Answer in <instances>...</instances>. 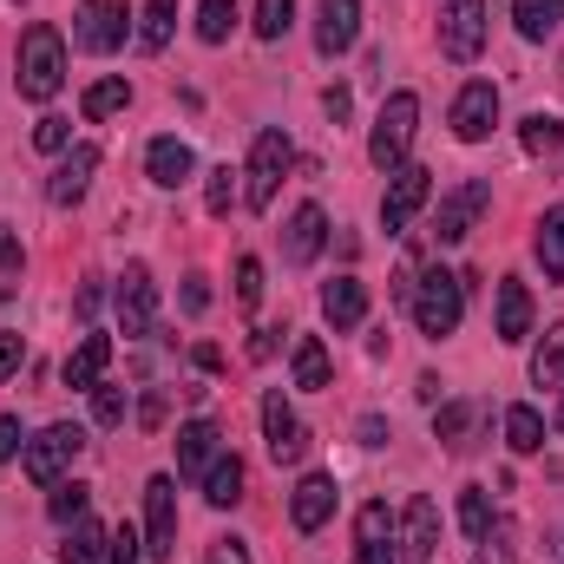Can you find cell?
I'll return each instance as SVG.
<instances>
[{
    "mask_svg": "<svg viewBox=\"0 0 564 564\" xmlns=\"http://www.w3.org/2000/svg\"><path fill=\"white\" fill-rule=\"evenodd\" d=\"M13 79H20V99H33V106H46L53 93H59V79H66V40H59V26H26L20 33V46H13Z\"/></svg>",
    "mask_w": 564,
    "mask_h": 564,
    "instance_id": "cell-1",
    "label": "cell"
},
{
    "mask_svg": "<svg viewBox=\"0 0 564 564\" xmlns=\"http://www.w3.org/2000/svg\"><path fill=\"white\" fill-rule=\"evenodd\" d=\"M414 126H421V99H414V93H388V99H381V119H375V132H368L375 171H401V164H408Z\"/></svg>",
    "mask_w": 564,
    "mask_h": 564,
    "instance_id": "cell-2",
    "label": "cell"
},
{
    "mask_svg": "<svg viewBox=\"0 0 564 564\" xmlns=\"http://www.w3.org/2000/svg\"><path fill=\"white\" fill-rule=\"evenodd\" d=\"M466 315V276H446V270H426L414 282V322H421L426 341H446Z\"/></svg>",
    "mask_w": 564,
    "mask_h": 564,
    "instance_id": "cell-3",
    "label": "cell"
},
{
    "mask_svg": "<svg viewBox=\"0 0 564 564\" xmlns=\"http://www.w3.org/2000/svg\"><path fill=\"white\" fill-rule=\"evenodd\" d=\"M79 453H86V433H79L73 421H53L46 433H33V440H26L20 466H26V479H33V486H59V473H66Z\"/></svg>",
    "mask_w": 564,
    "mask_h": 564,
    "instance_id": "cell-4",
    "label": "cell"
},
{
    "mask_svg": "<svg viewBox=\"0 0 564 564\" xmlns=\"http://www.w3.org/2000/svg\"><path fill=\"white\" fill-rule=\"evenodd\" d=\"M289 158H295V144H289V132L282 126H270V132H257V151H250V184H243V204L250 210H270L276 204V184L282 171H289Z\"/></svg>",
    "mask_w": 564,
    "mask_h": 564,
    "instance_id": "cell-5",
    "label": "cell"
},
{
    "mask_svg": "<svg viewBox=\"0 0 564 564\" xmlns=\"http://www.w3.org/2000/svg\"><path fill=\"white\" fill-rule=\"evenodd\" d=\"M426 197H433V171H426V164H401V171H388L381 230H388V237H401V230H408V224L426 210Z\"/></svg>",
    "mask_w": 564,
    "mask_h": 564,
    "instance_id": "cell-6",
    "label": "cell"
},
{
    "mask_svg": "<svg viewBox=\"0 0 564 564\" xmlns=\"http://www.w3.org/2000/svg\"><path fill=\"white\" fill-rule=\"evenodd\" d=\"M177 552V479L158 473L144 479V558H171Z\"/></svg>",
    "mask_w": 564,
    "mask_h": 564,
    "instance_id": "cell-7",
    "label": "cell"
},
{
    "mask_svg": "<svg viewBox=\"0 0 564 564\" xmlns=\"http://www.w3.org/2000/svg\"><path fill=\"white\" fill-rule=\"evenodd\" d=\"M126 0H79L73 13V46L79 53H119L126 46Z\"/></svg>",
    "mask_w": 564,
    "mask_h": 564,
    "instance_id": "cell-8",
    "label": "cell"
},
{
    "mask_svg": "<svg viewBox=\"0 0 564 564\" xmlns=\"http://www.w3.org/2000/svg\"><path fill=\"white\" fill-rule=\"evenodd\" d=\"M486 204H492V184H486V177H466L459 191L440 197V210H433V237H440V243H466Z\"/></svg>",
    "mask_w": 564,
    "mask_h": 564,
    "instance_id": "cell-9",
    "label": "cell"
},
{
    "mask_svg": "<svg viewBox=\"0 0 564 564\" xmlns=\"http://www.w3.org/2000/svg\"><path fill=\"white\" fill-rule=\"evenodd\" d=\"M479 46H486V0H453L446 20H440V53L453 66H473Z\"/></svg>",
    "mask_w": 564,
    "mask_h": 564,
    "instance_id": "cell-10",
    "label": "cell"
},
{
    "mask_svg": "<svg viewBox=\"0 0 564 564\" xmlns=\"http://www.w3.org/2000/svg\"><path fill=\"white\" fill-rule=\"evenodd\" d=\"M492 126H499V86L492 79L459 86V99H453V139L479 144V139H492Z\"/></svg>",
    "mask_w": 564,
    "mask_h": 564,
    "instance_id": "cell-11",
    "label": "cell"
},
{
    "mask_svg": "<svg viewBox=\"0 0 564 564\" xmlns=\"http://www.w3.org/2000/svg\"><path fill=\"white\" fill-rule=\"evenodd\" d=\"M93 171H99V144H73V151H59V164H53V177H46V204L73 210V204L93 191Z\"/></svg>",
    "mask_w": 564,
    "mask_h": 564,
    "instance_id": "cell-12",
    "label": "cell"
},
{
    "mask_svg": "<svg viewBox=\"0 0 564 564\" xmlns=\"http://www.w3.org/2000/svg\"><path fill=\"white\" fill-rule=\"evenodd\" d=\"M263 440H270V459H276V466H295V459L308 453V433H302V421L289 414L282 388H270V394H263Z\"/></svg>",
    "mask_w": 564,
    "mask_h": 564,
    "instance_id": "cell-13",
    "label": "cell"
},
{
    "mask_svg": "<svg viewBox=\"0 0 564 564\" xmlns=\"http://www.w3.org/2000/svg\"><path fill=\"white\" fill-rule=\"evenodd\" d=\"M361 40V0H322L315 7V53L335 59Z\"/></svg>",
    "mask_w": 564,
    "mask_h": 564,
    "instance_id": "cell-14",
    "label": "cell"
},
{
    "mask_svg": "<svg viewBox=\"0 0 564 564\" xmlns=\"http://www.w3.org/2000/svg\"><path fill=\"white\" fill-rule=\"evenodd\" d=\"M355 564H401V539H394V519L381 499L361 506V519H355Z\"/></svg>",
    "mask_w": 564,
    "mask_h": 564,
    "instance_id": "cell-15",
    "label": "cell"
},
{
    "mask_svg": "<svg viewBox=\"0 0 564 564\" xmlns=\"http://www.w3.org/2000/svg\"><path fill=\"white\" fill-rule=\"evenodd\" d=\"M401 558H414V564H433V552H440V506L426 499V492H414L408 499V512H401Z\"/></svg>",
    "mask_w": 564,
    "mask_h": 564,
    "instance_id": "cell-16",
    "label": "cell"
},
{
    "mask_svg": "<svg viewBox=\"0 0 564 564\" xmlns=\"http://www.w3.org/2000/svg\"><path fill=\"white\" fill-rule=\"evenodd\" d=\"M217 459H224V426L217 421L177 426V479H204Z\"/></svg>",
    "mask_w": 564,
    "mask_h": 564,
    "instance_id": "cell-17",
    "label": "cell"
},
{
    "mask_svg": "<svg viewBox=\"0 0 564 564\" xmlns=\"http://www.w3.org/2000/svg\"><path fill=\"white\" fill-rule=\"evenodd\" d=\"M322 243H328V217H322V204H295V217L282 224V263H315L322 257Z\"/></svg>",
    "mask_w": 564,
    "mask_h": 564,
    "instance_id": "cell-18",
    "label": "cell"
},
{
    "mask_svg": "<svg viewBox=\"0 0 564 564\" xmlns=\"http://www.w3.org/2000/svg\"><path fill=\"white\" fill-rule=\"evenodd\" d=\"M151 315H158L151 270H144V263H126V276H119V328H126V335H151Z\"/></svg>",
    "mask_w": 564,
    "mask_h": 564,
    "instance_id": "cell-19",
    "label": "cell"
},
{
    "mask_svg": "<svg viewBox=\"0 0 564 564\" xmlns=\"http://www.w3.org/2000/svg\"><path fill=\"white\" fill-rule=\"evenodd\" d=\"M106 368H112V335H86L73 355H66V368H59V381L73 388V394H93L99 381H106Z\"/></svg>",
    "mask_w": 564,
    "mask_h": 564,
    "instance_id": "cell-20",
    "label": "cell"
},
{
    "mask_svg": "<svg viewBox=\"0 0 564 564\" xmlns=\"http://www.w3.org/2000/svg\"><path fill=\"white\" fill-rule=\"evenodd\" d=\"M289 519H295V532H322V525L335 519V479H328V473H308V479L289 492Z\"/></svg>",
    "mask_w": 564,
    "mask_h": 564,
    "instance_id": "cell-21",
    "label": "cell"
},
{
    "mask_svg": "<svg viewBox=\"0 0 564 564\" xmlns=\"http://www.w3.org/2000/svg\"><path fill=\"white\" fill-rule=\"evenodd\" d=\"M144 171H151V184H158V191H184V184L197 177V158H191V144H184V139H151Z\"/></svg>",
    "mask_w": 564,
    "mask_h": 564,
    "instance_id": "cell-22",
    "label": "cell"
},
{
    "mask_svg": "<svg viewBox=\"0 0 564 564\" xmlns=\"http://www.w3.org/2000/svg\"><path fill=\"white\" fill-rule=\"evenodd\" d=\"M492 335H499V341H512V348L532 335V289H525L519 276L499 282V322H492Z\"/></svg>",
    "mask_w": 564,
    "mask_h": 564,
    "instance_id": "cell-23",
    "label": "cell"
},
{
    "mask_svg": "<svg viewBox=\"0 0 564 564\" xmlns=\"http://www.w3.org/2000/svg\"><path fill=\"white\" fill-rule=\"evenodd\" d=\"M322 315H328L335 328H361V315H368V282L335 276L328 289H322Z\"/></svg>",
    "mask_w": 564,
    "mask_h": 564,
    "instance_id": "cell-24",
    "label": "cell"
},
{
    "mask_svg": "<svg viewBox=\"0 0 564 564\" xmlns=\"http://www.w3.org/2000/svg\"><path fill=\"white\" fill-rule=\"evenodd\" d=\"M204 499H210L217 512H230V506L243 499V459H237V453H224V459L204 473Z\"/></svg>",
    "mask_w": 564,
    "mask_h": 564,
    "instance_id": "cell-25",
    "label": "cell"
},
{
    "mask_svg": "<svg viewBox=\"0 0 564 564\" xmlns=\"http://www.w3.org/2000/svg\"><path fill=\"white\" fill-rule=\"evenodd\" d=\"M532 250H539L545 276H552V282H564V204H552V210L539 217V237H532Z\"/></svg>",
    "mask_w": 564,
    "mask_h": 564,
    "instance_id": "cell-26",
    "label": "cell"
},
{
    "mask_svg": "<svg viewBox=\"0 0 564 564\" xmlns=\"http://www.w3.org/2000/svg\"><path fill=\"white\" fill-rule=\"evenodd\" d=\"M506 446L512 453H545V414L539 408H506Z\"/></svg>",
    "mask_w": 564,
    "mask_h": 564,
    "instance_id": "cell-27",
    "label": "cell"
},
{
    "mask_svg": "<svg viewBox=\"0 0 564 564\" xmlns=\"http://www.w3.org/2000/svg\"><path fill=\"white\" fill-rule=\"evenodd\" d=\"M512 20H519L525 40H552L564 20V0H512Z\"/></svg>",
    "mask_w": 564,
    "mask_h": 564,
    "instance_id": "cell-28",
    "label": "cell"
},
{
    "mask_svg": "<svg viewBox=\"0 0 564 564\" xmlns=\"http://www.w3.org/2000/svg\"><path fill=\"white\" fill-rule=\"evenodd\" d=\"M295 388H308V394L328 388V348H322V335H302L295 341Z\"/></svg>",
    "mask_w": 564,
    "mask_h": 564,
    "instance_id": "cell-29",
    "label": "cell"
},
{
    "mask_svg": "<svg viewBox=\"0 0 564 564\" xmlns=\"http://www.w3.org/2000/svg\"><path fill=\"white\" fill-rule=\"evenodd\" d=\"M479 414H486V408H473V401H453V408H440V414H433V433H440V446H446V453H459Z\"/></svg>",
    "mask_w": 564,
    "mask_h": 564,
    "instance_id": "cell-30",
    "label": "cell"
},
{
    "mask_svg": "<svg viewBox=\"0 0 564 564\" xmlns=\"http://www.w3.org/2000/svg\"><path fill=\"white\" fill-rule=\"evenodd\" d=\"M230 33H237V0H197V40L224 46Z\"/></svg>",
    "mask_w": 564,
    "mask_h": 564,
    "instance_id": "cell-31",
    "label": "cell"
},
{
    "mask_svg": "<svg viewBox=\"0 0 564 564\" xmlns=\"http://www.w3.org/2000/svg\"><path fill=\"white\" fill-rule=\"evenodd\" d=\"M171 26H177V0H144L139 46H144V53H164V40H171Z\"/></svg>",
    "mask_w": 564,
    "mask_h": 564,
    "instance_id": "cell-32",
    "label": "cell"
},
{
    "mask_svg": "<svg viewBox=\"0 0 564 564\" xmlns=\"http://www.w3.org/2000/svg\"><path fill=\"white\" fill-rule=\"evenodd\" d=\"M532 381H539V388H564V322H552V335L539 341V355H532Z\"/></svg>",
    "mask_w": 564,
    "mask_h": 564,
    "instance_id": "cell-33",
    "label": "cell"
},
{
    "mask_svg": "<svg viewBox=\"0 0 564 564\" xmlns=\"http://www.w3.org/2000/svg\"><path fill=\"white\" fill-rule=\"evenodd\" d=\"M126 106H132V86H126V79H99V86L79 99L86 119H112V112H126Z\"/></svg>",
    "mask_w": 564,
    "mask_h": 564,
    "instance_id": "cell-34",
    "label": "cell"
},
{
    "mask_svg": "<svg viewBox=\"0 0 564 564\" xmlns=\"http://www.w3.org/2000/svg\"><path fill=\"white\" fill-rule=\"evenodd\" d=\"M459 532H466L473 545L492 532V499H486V486H466V492H459Z\"/></svg>",
    "mask_w": 564,
    "mask_h": 564,
    "instance_id": "cell-35",
    "label": "cell"
},
{
    "mask_svg": "<svg viewBox=\"0 0 564 564\" xmlns=\"http://www.w3.org/2000/svg\"><path fill=\"white\" fill-rule=\"evenodd\" d=\"M99 552H106V532L99 525H66V545H59V564H99Z\"/></svg>",
    "mask_w": 564,
    "mask_h": 564,
    "instance_id": "cell-36",
    "label": "cell"
},
{
    "mask_svg": "<svg viewBox=\"0 0 564 564\" xmlns=\"http://www.w3.org/2000/svg\"><path fill=\"white\" fill-rule=\"evenodd\" d=\"M20 276H26V250H20V237L0 224V302L20 295Z\"/></svg>",
    "mask_w": 564,
    "mask_h": 564,
    "instance_id": "cell-37",
    "label": "cell"
},
{
    "mask_svg": "<svg viewBox=\"0 0 564 564\" xmlns=\"http://www.w3.org/2000/svg\"><path fill=\"white\" fill-rule=\"evenodd\" d=\"M289 26H295V0H257V40L276 46Z\"/></svg>",
    "mask_w": 564,
    "mask_h": 564,
    "instance_id": "cell-38",
    "label": "cell"
},
{
    "mask_svg": "<svg viewBox=\"0 0 564 564\" xmlns=\"http://www.w3.org/2000/svg\"><path fill=\"white\" fill-rule=\"evenodd\" d=\"M230 204H237V171H230V164H217V171H210V184H204V210H210V217H230Z\"/></svg>",
    "mask_w": 564,
    "mask_h": 564,
    "instance_id": "cell-39",
    "label": "cell"
},
{
    "mask_svg": "<svg viewBox=\"0 0 564 564\" xmlns=\"http://www.w3.org/2000/svg\"><path fill=\"white\" fill-rule=\"evenodd\" d=\"M86 506H93V492H86L79 479H73V486H53V525H79Z\"/></svg>",
    "mask_w": 564,
    "mask_h": 564,
    "instance_id": "cell-40",
    "label": "cell"
},
{
    "mask_svg": "<svg viewBox=\"0 0 564 564\" xmlns=\"http://www.w3.org/2000/svg\"><path fill=\"white\" fill-rule=\"evenodd\" d=\"M525 151H532V158L564 151V126H558V119H545V112H532V119H525Z\"/></svg>",
    "mask_w": 564,
    "mask_h": 564,
    "instance_id": "cell-41",
    "label": "cell"
},
{
    "mask_svg": "<svg viewBox=\"0 0 564 564\" xmlns=\"http://www.w3.org/2000/svg\"><path fill=\"white\" fill-rule=\"evenodd\" d=\"M33 144H40V151H73V119H59V112H46V119L33 126Z\"/></svg>",
    "mask_w": 564,
    "mask_h": 564,
    "instance_id": "cell-42",
    "label": "cell"
},
{
    "mask_svg": "<svg viewBox=\"0 0 564 564\" xmlns=\"http://www.w3.org/2000/svg\"><path fill=\"white\" fill-rule=\"evenodd\" d=\"M93 421H99V426H119V421H126V394H119L112 381H99V388H93Z\"/></svg>",
    "mask_w": 564,
    "mask_h": 564,
    "instance_id": "cell-43",
    "label": "cell"
},
{
    "mask_svg": "<svg viewBox=\"0 0 564 564\" xmlns=\"http://www.w3.org/2000/svg\"><path fill=\"white\" fill-rule=\"evenodd\" d=\"M237 302H243V308H257V302H263V263H257V257H243V263H237Z\"/></svg>",
    "mask_w": 564,
    "mask_h": 564,
    "instance_id": "cell-44",
    "label": "cell"
},
{
    "mask_svg": "<svg viewBox=\"0 0 564 564\" xmlns=\"http://www.w3.org/2000/svg\"><path fill=\"white\" fill-rule=\"evenodd\" d=\"M106 552H112V564H139V532L132 525H119V532H106Z\"/></svg>",
    "mask_w": 564,
    "mask_h": 564,
    "instance_id": "cell-45",
    "label": "cell"
},
{
    "mask_svg": "<svg viewBox=\"0 0 564 564\" xmlns=\"http://www.w3.org/2000/svg\"><path fill=\"white\" fill-rule=\"evenodd\" d=\"M13 453H26V426H20V414H0V466Z\"/></svg>",
    "mask_w": 564,
    "mask_h": 564,
    "instance_id": "cell-46",
    "label": "cell"
},
{
    "mask_svg": "<svg viewBox=\"0 0 564 564\" xmlns=\"http://www.w3.org/2000/svg\"><path fill=\"white\" fill-rule=\"evenodd\" d=\"M473 564H512V539H506V532H486L479 552H473Z\"/></svg>",
    "mask_w": 564,
    "mask_h": 564,
    "instance_id": "cell-47",
    "label": "cell"
},
{
    "mask_svg": "<svg viewBox=\"0 0 564 564\" xmlns=\"http://www.w3.org/2000/svg\"><path fill=\"white\" fill-rule=\"evenodd\" d=\"M204 564H257V558H250V545H243V539H217V545L204 552Z\"/></svg>",
    "mask_w": 564,
    "mask_h": 564,
    "instance_id": "cell-48",
    "label": "cell"
},
{
    "mask_svg": "<svg viewBox=\"0 0 564 564\" xmlns=\"http://www.w3.org/2000/svg\"><path fill=\"white\" fill-rule=\"evenodd\" d=\"M177 302H184V315H204V308H210V282L184 276V295H177Z\"/></svg>",
    "mask_w": 564,
    "mask_h": 564,
    "instance_id": "cell-49",
    "label": "cell"
},
{
    "mask_svg": "<svg viewBox=\"0 0 564 564\" xmlns=\"http://www.w3.org/2000/svg\"><path fill=\"white\" fill-rule=\"evenodd\" d=\"M20 361H26V341H20V335H0V381H7Z\"/></svg>",
    "mask_w": 564,
    "mask_h": 564,
    "instance_id": "cell-50",
    "label": "cell"
},
{
    "mask_svg": "<svg viewBox=\"0 0 564 564\" xmlns=\"http://www.w3.org/2000/svg\"><path fill=\"white\" fill-rule=\"evenodd\" d=\"M276 335L282 328H257V335H250V361H270V355H276Z\"/></svg>",
    "mask_w": 564,
    "mask_h": 564,
    "instance_id": "cell-51",
    "label": "cell"
},
{
    "mask_svg": "<svg viewBox=\"0 0 564 564\" xmlns=\"http://www.w3.org/2000/svg\"><path fill=\"white\" fill-rule=\"evenodd\" d=\"M322 106H328V119H348V106H355V99H348V86H328V93H322Z\"/></svg>",
    "mask_w": 564,
    "mask_h": 564,
    "instance_id": "cell-52",
    "label": "cell"
},
{
    "mask_svg": "<svg viewBox=\"0 0 564 564\" xmlns=\"http://www.w3.org/2000/svg\"><path fill=\"white\" fill-rule=\"evenodd\" d=\"M361 446H388V421H381V414L361 421Z\"/></svg>",
    "mask_w": 564,
    "mask_h": 564,
    "instance_id": "cell-53",
    "label": "cell"
},
{
    "mask_svg": "<svg viewBox=\"0 0 564 564\" xmlns=\"http://www.w3.org/2000/svg\"><path fill=\"white\" fill-rule=\"evenodd\" d=\"M99 295H106L99 282H86V289H79V315H86V322H93V308H99Z\"/></svg>",
    "mask_w": 564,
    "mask_h": 564,
    "instance_id": "cell-54",
    "label": "cell"
},
{
    "mask_svg": "<svg viewBox=\"0 0 564 564\" xmlns=\"http://www.w3.org/2000/svg\"><path fill=\"white\" fill-rule=\"evenodd\" d=\"M552 426H558V440H564V408H558V421H552Z\"/></svg>",
    "mask_w": 564,
    "mask_h": 564,
    "instance_id": "cell-55",
    "label": "cell"
}]
</instances>
